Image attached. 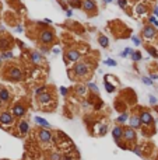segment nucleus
<instances>
[{
    "instance_id": "45",
    "label": "nucleus",
    "mask_w": 158,
    "mask_h": 160,
    "mask_svg": "<svg viewBox=\"0 0 158 160\" xmlns=\"http://www.w3.org/2000/svg\"><path fill=\"white\" fill-rule=\"evenodd\" d=\"M158 79V74H151V80H157Z\"/></svg>"
},
{
    "instance_id": "38",
    "label": "nucleus",
    "mask_w": 158,
    "mask_h": 160,
    "mask_svg": "<svg viewBox=\"0 0 158 160\" xmlns=\"http://www.w3.org/2000/svg\"><path fill=\"white\" fill-rule=\"evenodd\" d=\"M150 98V104H152V105H157V103H158V100L155 98V96H150L148 97Z\"/></svg>"
},
{
    "instance_id": "15",
    "label": "nucleus",
    "mask_w": 158,
    "mask_h": 160,
    "mask_svg": "<svg viewBox=\"0 0 158 160\" xmlns=\"http://www.w3.org/2000/svg\"><path fill=\"white\" fill-rule=\"evenodd\" d=\"M129 125H130V128H133V129L140 128V127H141L140 117H138V115H133V117H130V120H129Z\"/></svg>"
},
{
    "instance_id": "47",
    "label": "nucleus",
    "mask_w": 158,
    "mask_h": 160,
    "mask_svg": "<svg viewBox=\"0 0 158 160\" xmlns=\"http://www.w3.org/2000/svg\"><path fill=\"white\" fill-rule=\"evenodd\" d=\"M112 2H113V0H104V3H105V4H109V3H112Z\"/></svg>"
},
{
    "instance_id": "44",
    "label": "nucleus",
    "mask_w": 158,
    "mask_h": 160,
    "mask_svg": "<svg viewBox=\"0 0 158 160\" xmlns=\"http://www.w3.org/2000/svg\"><path fill=\"white\" fill-rule=\"evenodd\" d=\"M72 14H73L72 10H67V11H66V16H67V17H72Z\"/></svg>"
},
{
    "instance_id": "5",
    "label": "nucleus",
    "mask_w": 158,
    "mask_h": 160,
    "mask_svg": "<svg viewBox=\"0 0 158 160\" xmlns=\"http://www.w3.org/2000/svg\"><path fill=\"white\" fill-rule=\"evenodd\" d=\"M140 121H141V125H145V127H150V125H152L154 124V120H152V115L150 114V111H145L143 110L141 112H140Z\"/></svg>"
},
{
    "instance_id": "36",
    "label": "nucleus",
    "mask_w": 158,
    "mask_h": 160,
    "mask_svg": "<svg viewBox=\"0 0 158 160\" xmlns=\"http://www.w3.org/2000/svg\"><path fill=\"white\" fill-rule=\"evenodd\" d=\"M105 63L108 65V66H116V65H118V63H116V60H115V59H106V60H105Z\"/></svg>"
},
{
    "instance_id": "20",
    "label": "nucleus",
    "mask_w": 158,
    "mask_h": 160,
    "mask_svg": "<svg viewBox=\"0 0 158 160\" xmlns=\"http://www.w3.org/2000/svg\"><path fill=\"white\" fill-rule=\"evenodd\" d=\"M98 42H99V45H101L102 48H108L109 47V40H108V37H105V35H99Z\"/></svg>"
},
{
    "instance_id": "8",
    "label": "nucleus",
    "mask_w": 158,
    "mask_h": 160,
    "mask_svg": "<svg viewBox=\"0 0 158 160\" xmlns=\"http://www.w3.org/2000/svg\"><path fill=\"white\" fill-rule=\"evenodd\" d=\"M38 138H39V140L42 142V143H49L53 136H52V132H50L49 129H45V128H42V129L38 132Z\"/></svg>"
},
{
    "instance_id": "13",
    "label": "nucleus",
    "mask_w": 158,
    "mask_h": 160,
    "mask_svg": "<svg viewBox=\"0 0 158 160\" xmlns=\"http://www.w3.org/2000/svg\"><path fill=\"white\" fill-rule=\"evenodd\" d=\"M112 136L118 143L120 142V139L123 138V128L120 127V125H116V127L112 129Z\"/></svg>"
},
{
    "instance_id": "7",
    "label": "nucleus",
    "mask_w": 158,
    "mask_h": 160,
    "mask_svg": "<svg viewBox=\"0 0 158 160\" xmlns=\"http://www.w3.org/2000/svg\"><path fill=\"white\" fill-rule=\"evenodd\" d=\"M14 122V115L10 112H2L0 114V124L4 127H10Z\"/></svg>"
},
{
    "instance_id": "11",
    "label": "nucleus",
    "mask_w": 158,
    "mask_h": 160,
    "mask_svg": "<svg viewBox=\"0 0 158 160\" xmlns=\"http://www.w3.org/2000/svg\"><path fill=\"white\" fill-rule=\"evenodd\" d=\"M25 107L23 105V104H16V105L11 108V114H13L14 117H17V118H21V117H24L25 115Z\"/></svg>"
},
{
    "instance_id": "37",
    "label": "nucleus",
    "mask_w": 158,
    "mask_h": 160,
    "mask_svg": "<svg viewBox=\"0 0 158 160\" xmlns=\"http://www.w3.org/2000/svg\"><path fill=\"white\" fill-rule=\"evenodd\" d=\"M132 41L134 42V45H137V47H138V45H141V40H140L138 37H134V35H133V37H132Z\"/></svg>"
},
{
    "instance_id": "42",
    "label": "nucleus",
    "mask_w": 158,
    "mask_h": 160,
    "mask_svg": "<svg viewBox=\"0 0 158 160\" xmlns=\"http://www.w3.org/2000/svg\"><path fill=\"white\" fill-rule=\"evenodd\" d=\"M152 14H154V17H158V6L154 7V10H152Z\"/></svg>"
},
{
    "instance_id": "21",
    "label": "nucleus",
    "mask_w": 158,
    "mask_h": 160,
    "mask_svg": "<svg viewBox=\"0 0 158 160\" xmlns=\"http://www.w3.org/2000/svg\"><path fill=\"white\" fill-rule=\"evenodd\" d=\"M31 60H32L34 63H39L41 60H42V55H41V52H31Z\"/></svg>"
},
{
    "instance_id": "23",
    "label": "nucleus",
    "mask_w": 158,
    "mask_h": 160,
    "mask_svg": "<svg viewBox=\"0 0 158 160\" xmlns=\"http://www.w3.org/2000/svg\"><path fill=\"white\" fill-rule=\"evenodd\" d=\"M87 91V87L84 86V84H77L76 86V93L79 94V96H84Z\"/></svg>"
},
{
    "instance_id": "4",
    "label": "nucleus",
    "mask_w": 158,
    "mask_h": 160,
    "mask_svg": "<svg viewBox=\"0 0 158 160\" xmlns=\"http://www.w3.org/2000/svg\"><path fill=\"white\" fill-rule=\"evenodd\" d=\"M7 76H9V79L10 80H14V82H20L21 79L24 77V73H23V70L20 69V67H10L9 69V72H7Z\"/></svg>"
},
{
    "instance_id": "41",
    "label": "nucleus",
    "mask_w": 158,
    "mask_h": 160,
    "mask_svg": "<svg viewBox=\"0 0 158 160\" xmlns=\"http://www.w3.org/2000/svg\"><path fill=\"white\" fill-rule=\"evenodd\" d=\"M60 94H62V96H67V94H69V90H67L66 87H60Z\"/></svg>"
},
{
    "instance_id": "1",
    "label": "nucleus",
    "mask_w": 158,
    "mask_h": 160,
    "mask_svg": "<svg viewBox=\"0 0 158 160\" xmlns=\"http://www.w3.org/2000/svg\"><path fill=\"white\" fill-rule=\"evenodd\" d=\"M39 42L42 44V45H50V44H53V41H55V34H53L52 30H49V28H45V30H42L39 32Z\"/></svg>"
},
{
    "instance_id": "9",
    "label": "nucleus",
    "mask_w": 158,
    "mask_h": 160,
    "mask_svg": "<svg viewBox=\"0 0 158 160\" xmlns=\"http://www.w3.org/2000/svg\"><path fill=\"white\" fill-rule=\"evenodd\" d=\"M83 9H84V11H87V13H97V3L94 2V0H84L83 2Z\"/></svg>"
},
{
    "instance_id": "10",
    "label": "nucleus",
    "mask_w": 158,
    "mask_h": 160,
    "mask_svg": "<svg viewBox=\"0 0 158 160\" xmlns=\"http://www.w3.org/2000/svg\"><path fill=\"white\" fill-rule=\"evenodd\" d=\"M123 139L126 140V142H134L136 140V129H133V128H125L123 129Z\"/></svg>"
},
{
    "instance_id": "46",
    "label": "nucleus",
    "mask_w": 158,
    "mask_h": 160,
    "mask_svg": "<svg viewBox=\"0 0 158 160\" xmlns=\"http://www.w3.org/2000/svg\"><path fill=\"white\" fill-rule=\"evenodd\" d=\"M62 160H73V159H72V157H70V156H64Z\"/></svg>"
},
{
    "instance_id": "2",
    "label": "nucleus",
    "mask_w": 158,
    "mask_h": 160,
    "mask_svg": "<svg viewBox=\"0 0 158 160\" xmlns=\"http://www.w3.org/2000/svg\"><path fill=\"white\" fill-rule=\"evenodd\" d=\"M73 73L76 74L77 77H87L90 73V69H88V65L84 63V62H77L74 66H73Z\"/></svg>"
},
{
    "instance_id": "12",
    "label": "nucleus",
    "mask_w": 158,
    "mask_h": 160,
    "mask_svg": "<svg viewBox=\"0 0 158 160\" xmlns=\"http://www.w3.org/2000/svg\"><path fill=\"white\" fill-rule=\"evenodd\" d=\"M66 58H67L69 62H76L77 63V62L80 60V58H81V53H80L77 49H70L66 52Z\"/></svg>"
},
{
    "instance_id": "16",
    "label": "nucleus",
    "mask_w": 158,
    "mask_h": 160,
    "mask_svg": "<svg viewBox=\"0 0 158 160\" xmlns=\"http://www.w3.org/2000/svg\"><path fill=\"white\" fill-rule=\"evenodd\" d=\"M134 11H136V16L137 17H144L145 14H147L148 9H147V6H145L144 3H141V4H137V6H136Z\"/></svg>"
},
{
    "instance_id": "6",
    "label": "nucleus",
    "mask_w": 158,
    "mask_h": 160,
    "mask_svg": "<svg viewBox=\"0 0 158 160\" xmlns=\"http://www.w3.org/2000/svg\"><path fill=\"white\" fill-rule=\"evenodd\" d=\"M143 37H144L145 40H152V38H155L157 37V28L150 25V24L144 25V28H143Z\"/></svg>"
},
{
    "instance_id": "18",
    "label": "nucleus",
    "mask_w": 158,
    "mask_h": 160,
    "mask_svg": "<svg viewBox=\"0 0 158 160\" xmlns=\"http://www.w3.org/2000/svg\"><path fill=\"white\" fill-rule=\"evenodd\" d=\"M10 100V93L7 89H0V101L2 103H7Z\"/></svg>"
},
{
    "instance_id": "19",
    "label": "nucleus",
    "mask_w": 158,
    "mask_h": 160,
    "mask_svg": "<svg viewBox=\"0 0 158 160\" xmlns=\"http://www.w3.org/2000/svg\"><path fill=\"white\" fill-rule=\"evenodd\" d=\"M35 122L38 124V125H41V127H43L45 129H49L50 128V125H49V122L45 120V118H41V117H35Z\"/></svg>"
},
{
    "instance_id": "28",
    "label": "nucleus",
    "mask_w": 158,
    "mask_h": 160,
    "mask_svg": "<svg viewBox=\"0 0 158 160\" xmlns=\"http://www.w3.org/2000/svg\"><path fill=\"white\" fill-rule=\"evenodd\" d=\"M98 135H105L106 132H108V127H106L105 124H102V125H99V128H98Z\"/></svg>"
},
{
    "instance_id": "35",
    "label": "nucleus",
    "mask_w": 158,
    "mask_h": 160,
    "mask_svg": "<svg viewBox=\"0 0 158 160\" xmlns=\"http://www.w3.org/2000/svg\"><path fill=\"white\" fill-rule=\"evenodd\" d=\"M118 4L120 9H126L127 7V0H118Z\"/></svg>"
},
{
    "instance_id": "30",
    "label": "nucleus",
    "mask_w": 158,
    "mask_h": 160,
    "mask_svg": "<svg viewBox=\"0 0 158 160\" xmlns=\"http://www.w3.org/2000/svg\"><path fill=\"white\" fill-rule=\"evenodd\" d=\"M87 89H90V90H91L92 93L98 94V87H97L95 83H87Z\"/></svg>"
},
{
    "instance_id": "29",
    "label": "nucleus",
    "mask_w": 158,
    "mask_h": 160,
    "mask_svg": "<svg viewBox=\"0 0 158 160\" xmlns=\"http://www.w3.org/2000/svg\"><path fill=\"white\" fill-rule=\"evenodd\" d=\"M132 59L134 60V62H138V60H141V53L138 52V51H136V52H132Z\"/></svg>"
},
{
    "instance_id": "22",
    "label": "nucleus",
    "mask_w": 158,
    "mask_h": 160,
    "mask_svg": "<svg viewBox=\"0 0 158 160\" xmlns=\"http://www.w3.org/2000/svg\"><path fill=\"white\" fill-rule=\"evenodd\" d=\"M145 51H147L152 58H158V51H157V48H154L152 45H147V47H145Z\"/></svg>"
},
{
    "instance_id": "27",
    "label": "nucleus",
    "mask_w": 158,
    "mask_h": 160,
    "mask_svg": "<svg viewBox=\"0 0 158 160\" xmlns=\"http://www.w3.org/2000/svg\"><path fill=\"white\" fill-rule=\"evenodd\" d=\"M148 24L152 27H155V28H158V20H157V17L151 16V17H148Z\"/></svg>"
},
{
    "instance_id": "17",
    "label": "nucleus",
    "mask_w": 158,
    "mask_h": 160,
    "mask_svg": "<svg viewBox=\"0 0 158 160\" xmlns=\"http://www.w3.org/2000/svg\"><path fill=\"white\" fill-rule=\"evenodd\" d=\"M10 47H11V40L10 38H2V40H0V49L2 51L6 52Z\"/></svg>"
},
{
    "instance_id": "34",
    "label": "nucleus",
    "mask_w": 158,
    "mask_h": 160,
    "mask_svg": "<svg viewBox=\"0 0 158 160\" xmlns=\"http://www.w3.org/2000/svg\"><path fill=\"white\" fill-rule=\"evenodd\" d=\"M50 160H62V156H60V153H57V152H53V153L50 154Z\"/></svg>"
},
{
    "instance_id": "40",
    "label": "nucleus",
    "mask_w": 158,
    "mask_h": 160,
    "mask_svg": "<svg viewBox=\"0 0 158 160\" xmlns=\"http://www.w3.org/2000/svg\"><path fill=\"white\" fill-rule=\"evenodd\" d=\"M141 80H143V83H145V84H152V80L150 79V77H147V76H144Z\"/></svg>"
},
{
    "instance_id": "32",
    "label": "nucleus",
    "mask_w": 158,
    "mask_h": 160,
    "mask_svg": "<svg viewBox=\"0 0 158 160\" xmlns=\"http://www.w3.org/2000/svg\"><path fill=\"white\" fill-rule=\"evenodd\" d=\"M0 56H2V59H11V58H13V53H11L10 51H6V52H3Z\"/></svg>"
},
{
    "instance_id": "14",
    "label": "nucleus",
    "mask_w": 158,
    "mask_h": 160,
    "mask_svg": "<svg viewBox=\"0 0 158 160\" xmlns=\"http://www.w3.org/2000/svg\"><path fill=\"white\" fill-rule=\"evenodd\" d=\"M18 132L21 135H27V133L30 132V124H28V121L23 120L18 122Z\"/></svg>"
},
{
    "instance_id": "31",
    "label": "nucleus",
    "mask_w": 158,
    "mask_h": 160,
    "mask_svg": "<svg viewBox=\"0 0 158 160\" xmlns=\"http://www.w3.org/2000/svg\"><path fill=\"white\" fill-rule=\"evenodd\" d=\"M43 93H46V86H39L38 89L35 90V94L36 96H41V94H43Z\"/></svg>"
},
{
    "instance_id": "26",
    "label": "nucleus",
    "mask_w": 158,
    "mask_h": 160,
    "mask_svg": "<svg viewBox=\"0 0 158 160\" xmlns=\"http://www.w3.org/2000/svg\"><path fill=\"white\" fill-rule=\"evenodd\" d=\"M69 4H70V7H73V9L83 7V3L80 2V0H69Z\"/></svg>"
},
{
    "instance_id": "39",
    "label": "nucleus",
    "mask_w": 158,
    "mask_h": 160,
    "mask_svg": "<svg viewBox=\"0 0 158 160\" xmlns=\"http://www.w3.org/2000/svg\"><path fill=\"white\" fill-rule=\"evenodd\" d=\"M133 152H134V153L136 154H137V156H143V152H141V150H140V147H137V146H136V147H133Z\"/></svg>"
},
{
    "instance_id": "43",
    "label": "nucleus",
    "mask_w": 158,
    "mask_h": 160,
    "mask_svg": "<svg viewBox=\"0 0 158 160\" xmlns=\"http://www.w3.org/2000/svg\"><path fill=\"white\" fill-rule=\"evenodd\" d=\"M59 51H60L59 48H57V47H55V48H53V49H52V52H53V53H57V52H59Z\"/></svg>"
},
{
    "instance_id": "25",
    "label": "nucleus",
    "mask_w": 158,
    "mask_h": 160,
    "mask_svg": "<svg viewBox=\"0 0 158 160\" xmlns=\"http://www.w3.org/2000/svg\"><path fill=\"white\" fill-rule=\"evenodd\" d=\"M127 120H129V114L127 112H123V114H120V115H119L116 121H118L119 124H125V122H127Z\"/></svg>"
},
{
    "instance_id": "3",
    "label": "nucleus",
    "mask_w": 158,
    "mask_h": 160,
    "mask_svg": "<svg viewBox=\"0 0 158 160\" xmlns=\"http://www.w3.org/2000/svg\"><path fill=\"white\" fill-rule=\"evenodd\" d=\"M38 103H39L41 107L49 108V107H52L53 104H55V100H53L52 94H50L49 91H46V93H43V94H41V96H38Z\"/></svg>"
},
{
    "instance_id": "48",
    "label": "nucleus",
    "mask_w": 158,
    "mask_h": 160,
    "mask_svg": "<svg viewBox=\"0 0 158 160\" xmlns=\"http://www.w3.org/2000/svg\"><path fill=\"white\" fill-rule=\"evenodd\" d=\"M0 63H2V56H0Z\"/></svg>"
},
{
    "instance_id": "24",
    "label": "nucleus",
    "mask_w": 158,
    "mask_h": 160,
    "mask_svg": "<svg viewBox=\"0 0 158 160\" xmlns=\"http://www.w3.org/2000/svg\"><path fill=\"white\" fill-rule=\"evenodd\" d=\"M105 89L108 93H113V91H115V86L108 82V76H105Z\"/></svg>"
},
{
    "instance_id": "33",
    "label": "nucleus",
    "mask_w": 158,
    "mask_h": 160,
    "mask_svg": "<svg viewBox=\"0 0 158 160\" xmlns=\"http://www.w3.org/2000/svg\"><path fill=\"white\" fill-rule=\"evenodd\" d=\"M129 55H132V49H130V48H126V49L120 53V56H122V58H127Z\"/></svg>"
}]
</instances>
